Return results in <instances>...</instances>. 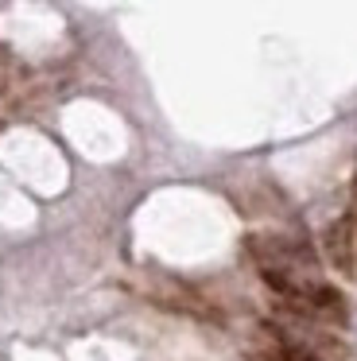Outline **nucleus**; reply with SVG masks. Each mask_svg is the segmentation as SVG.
Instances as JSON below:
<instances>
[{
  "label": "nucleus",
  "mask_w": 357,
  "mask_h": 361,
  "mask_svg": "<svg viewBox=\"0 0 357 361\" xmlns=\"http://www.w3.org/2000/svg\"><path fill=\"white\" fill-rule=\"evenodd\" d=\"M310 295H315L318 307H338V291L334 288H310Z\"/></svg>",
  "instance_id": "f257e3e1"
}]
</instances>
